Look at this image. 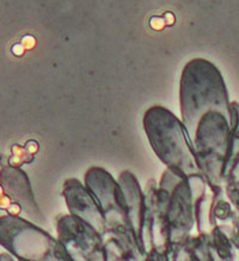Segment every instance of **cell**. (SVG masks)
I'll use <instances>...</instances> for the list:
<instances>
[{"label": "cell", "instance_id": "obj_1", "mask_svg": "<svg viewBox=\"0 0 239 261\" xmlns=\"http://www.w3.org/2000/svg\"><path fill=\"white\" fill-rule=\"evenodd\" d=\"M145 127L157 155L165 163L194 168L183 129L171 113L160 107L150 109L145 116Z\"/></svg>", "mask_w": 239, "mask_h": 261}, {"label": "cell", "instance_id": "obj_2", "mask_svg": "<svg viewBox=\"0 0 239 261\" xmlns=\"http://www.w3.org/2000/svg\"><path fill=\"white\" fill-rule=\"evenodd\" d=\"M219 82L220 74L210 62L192 59L185 65L180 80V103L185 123H192Z\"/></svg>", "mask_w": 239, "mask_h": 261}, {"label": "cell", "instance_id": "obj_3", "mask_svg": "<svg viewBox=\"0 0 239 261\" xmlns=\"http://www.w3.org/2000/svg\"><path fill=\"white\" fill-rule=\"evenodd\" d=\"M1 161H3V156L0 155V163H1Z\"/></svg>", "mask_w": 239, "mask_h": 261}]
</instances>
